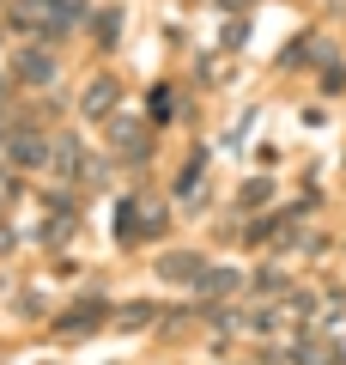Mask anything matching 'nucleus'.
I'll return each instance as SVG.
<instances>
[{
  "label": "nucleus",
  "instance_id": "obj_1",
  "mask_svg": "<svg viewBox=\"0 0 346 365\" xmlns=\"http://www.w3.org/2000/svg\"><path fill=\"white\" fill-rule=\"evenodd\" d=\"M103 317H110V304L85 299V304H73V311H67V317H55V329H61V335H91V329H98Z\"/></svg>",
  "mask_w": 346,
  "mask_h": 365
},
{
  "label": "nucleus",
  "instance_id": "obj_2",
  "mask_svg": "<svg viewBox=\"0 0 346 365\" xmlns=\"http://www.w3.org/2000/svg\"><path fill=\"white\" fill-rule=\"evenodd\" d=\"M201 256H164L158 262V280H201Z\"/></svg>",
  "mask_w": 346,
  "mask_h": 365
},
{
  "label": "nucleus",
  "instance_id": "obj_3",
  "mask_svg": "<svg viewBox=\"0 0 346 365\" xmlns=\"http://www.w3.org/2000/svg\"><path fill=\"white\" fill-rule=\"evenodd\" d=\"M194 287H201V299H225V292H237V274L231 268H206Z\"/></svg>",
  "mask_w": 346,
  "mask_h": 365
},
{
  "label": "nucleus",
  "instance_id": "obj_4",
  "mask_svg": "<svg viewBox=\"0 0 346 365\" xmlns=\"http://www.w3.org/2000/svg\"><path fill=\"white\" fill-rule=\"evenodd\" d=\"M49 153H55V146L43 140V134H19V140H13V158H19V165H43Z\"/></svg>",
  "mask_w": 346,
  "mask_h": 365
},
{
  "label": "nucleus",
  "instance_id": "obj_5",
  "mask_svg": "<svg viewBox=\"0 0 346 365\" xmlns=\"http://www.w3.org/2000/svg\"><path fill=\"white\" fill-rule=\"evenodd\" d=\"M19 73H25L31 86H55V61L49 55H19Z\"/></svg>",
  "mask_w": 346,
  "mask_h": 365
},
{
  "label": "nucleus",
  "instance_id": "obj_6",
  "mask_svg": "<svg viewBox=\"0 0 346 365\" xmlns=\"http://www.w3.org/2000/svg\"><path fill=\"white\" fill-rule=\"evenodd\" d=\"M110 104H115V79H91V91H85V116H103Z\"/></svg>",
  "mask_w": 346,
  "mask_h": 365
},
{
  "label": "nucleus",
  "instance_id": "obj_7",
  "mask_svg": "<svg viewBox=\"0 0 346 365\" xmlns=\"http://www.w3.org/2000/svg\"><path fill=\"white\" fill-rule=\"evenodd\" d=\"M115 225H122V237H146V232H152V225L140 220V207H134V201H122V213H115Z\"/></svg>",
  "mask_w": 346,
  "mask_h": 365
},
{
  "label": "nucleus",
  "instance_id": "obj_8",
  "mask_svg": "<svg viewBox=\"0 0 346 365\" xmlns=\"http://www.w3.org/2000/svg\"><path fill=\"white\" fill-rule=\"evenodd\" d=\"M55 170H61V177H73V170H79V140H55Z\"/></svg>",
  "mask_w": 346,
  "mask_h": 365
},
{
  "label": "nucleus",
  "instance_id": "obj_9",
  "mask_svg": "<svg viewBox=\"0 0 346 365\" xmlns=\"http://www.w3.org/2000/svg\"><path fill=\"white\" fill-rule=\"evenodd\" d=\"M115 31H122V13H103V19H98V43H103V49H110V43H122Z\"/></svg>",
  "mask_w": 346,
  "mask_h": 365
},
{
  "label": "nucleus",
  "instance_id": "obj_10",
  "mask_svg": "<svg viewBox=\"0 0 346 365\" xmlns=\"http://www.w3.org/2000/svg\"><path fill=\"white\" fill-rule=\"evenodd\" d=\"M194 189H201V165H189V170H182V182H177V195H194Z\"/></svg>",
  "mask_w": 346,
  "mask_h": 365
},
{
  "label": "nucleus",
  "instance_id": "obj_11",
  "mask_svg": "<svg viewBox=\"0 0 346 365\" xmlns=\"http://www.w3.org/2000/svg\"><path fill=\"white\" fill-rule=\"evenodd\" d=\"M152 317H158L152 304H128V311H122V323H152Z\"/></svg>",
  "mask_w": 346,
  "mask_h": 365
},
{
  "label": "nucleus",
  "instance_id": "obj_12",
  "mask_svg": "<svg viewBox=\"0 0 346 365\" xmlns=\"http://www.w3.org/2000/svg\"><path fill=\"white\" fill-rule=\"evenodd\" d=\"M225 6H243V0H225Z\"/></svg>",
  "mask_w": 346,
  "mask_h": 365
}]
</instances>
